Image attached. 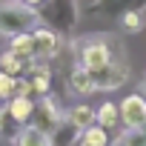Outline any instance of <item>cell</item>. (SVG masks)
<instances>
[{"mask_svg":"<svg viewBox=\"0 0 146 146\" xmlns=\"http://www.w3.org/2000/svg\"><path fill=\"white\" fill-rule=\"evenodd\" d=\"M37 17H40V26H49L57 35H69L78 26L80 9H78V0H43Z\"/></svg>","mask_w":146,"mask_h":146,"instance_id":"1","label":"cell"},{"mask_svg":"<svg viewBox=\"0 0 146 146\" xmlns=\"http://www.w3.org/2000/svg\"><path fill=\"white\" fill-rule=\"evenodd\" d=\"M40 26V17H37V9L20 3V0H6L0 3V35H20V32H32Z\"/></svg>","mask_w":146,"mask_h":146,"instance_id":"2","label":"cell"},{"mask_svg":"<svg viewBox=\"0 0 146 146\" xmlns=\"http://www.w3.org/2000/svg\"><path fill=\"white\" fill-rule=\"evenodd\" d=\"M112 60H115V46H112L109 37H86V40H80V46H78V63L83 69L98 72V69H103Z\"/></svg>","mask_w":146,"mask_h":146,"instance_id":"3","label":"cell"},{"mask_svg":"<svg viewBox=\"0 0 146 146\" xmlns=\"http://www.w3.org/2000/svg\"><path fill=\"white\" fill-rule=\"evenodd\" d=\"M92 75H95V89L98 92H115V89H120L129 80V66L115 57L112 63H106L103 69L92 72Z\"/></svg>","mask_w":146,"mask_h":146,"instance_id":"4","label":"cell"},{"mask_svg":"<svg viewBox=\"0 0 146 146\" xmlns=\"http://www.w3.org/2000/svg\"><path fill=\"white\" fill-rule=\"evenodd\" d=\"M117 106H120V123H123L126 129H140V126H146V95H143V92L126 95Z\"/></svg>","mask_w":146,"mask_h":146,"instance_id":"5","label":"cell"},{"mask_svg":"<svg viewBox=\"0 0 146 146\" xmlns=\"http://www.w3.org/2000/svg\"><path fill=\"white\" fill-rule=\"evenodd\" d=\"M60 117H63V112L57 109V103L46 95V98H37L35 100V112H32V126H37V129H43L46 135H52L54 132V126L60 123Z\"/></svg>","mask_w":146,"mask_h":146,"instance_id":"6","label":"cell"},{"mask_svg":"<svg viewBox=\"0 0 146 146\" xmlns=\"http://www.w3.org/2000/svg\"><path fill=\"white\" fill-rule=\"evenodd\" d=\"M32 43H35V60H52L60 54V35L49 26L32 29Z\"/></svg>","mask_w":146,"mask_h":146,"instance_id":"7","label":"cell"},{"mask_svg":"<svg viewBox=\"0 0 146 146\" xmlns=\"http://www.w3.org/2000/svg\"><path fill=\"white\" fill-rule=\"evenodd\" d=\"M26 78L32 80V95L35 98H46L52 89V72L46 66V60H32L26 69Z\"/></svg>","mask_w":146,"mask_h":146,"instance_id":"8","label":"cell"},{"mask_svg":"<svg viewBox=\"0 0 146 146\" xmlns=\"http://www.w3.org/2000/svg\"><path fill=\"white\" fill-rule=\"evenodd\" d=\"M66 83H69V92H72V95H95V92H98V89H95V75H92L89 69H83L80 63L69 69Z\"/></svg>","mask_w":146,"mask_h":146,"instance_id":"9","label":"cell"},{"mask_svg":"<svg viewBox=\"0 0 146 146\" xmlns=\"http://www.w3.org/2000/svg\"><path fill=\"white\" fill-rule=\"evenodd\" d=\"M83 129H78V123L72 120L69 115L60 117V123L54 126V132L49 135L52 137V146H78V137H80Z\"/></svg>","mask_w":146,"mask_h":146,"instance_id":"10","label":"cell"},{"mask_svg":"<svg viewBox=\"0 0 146 146\" xmlns=\"http://www.w3.org/2000/svg\"><path fill=\"white\" fill-rule=\"evenodd\" d=\"M146 0H95V12L100 15H112V17H120L123 12L129 9H143Z\"/></svg>","mask_w":146,"mask_h":146,"instance_id":"11","label":"cell"},{"mask_svg":"<svg viewBox=\"0 0 146 146\" xmlns=\"http://www.w3.org/2000/svg\"><path fill=\"white\" fill-rule=\"evenodd\" d=\"M95 123H100L106 132L117 129V126H120V106H117L115 100H103L100 109H95Z\"/></svg>","mask_w":146,"mask_h":146,"instance_id":"12","label":"cell"},{"mask_svg":"<svg viewBox=\"0 0 146 146\" xmlns=\"http://www.w3.org/2000/svg\"><path fill=\"white\" fill-rule=\"evenodd\" d=\"M12 143H15V146H52V137H49L43 129L26 123V126L20 129V135H17Z\"/></svg>","mask_w":146,"mask_h":146,"instance_id":"13","label":"cell"},{"mask_svg":"<svg viewBox=\"0 0 146 146\" xmlns=\"http://www.w3.org/2000/svg\"><path fill=\"white\" fill-rule=\"evenodd\" d=\"M6 109L26 126L29 120H32V112H35V98H23V95H12L9 100H6Z\"/></svg>","mask_w":146,"mask_h":146,"instance_id":"14","label":"cell"},{"mask_svg":"<svg viewBox=\"0 0 146 146\" xmlns=\"http://www.w3.org/2000/svg\"><path fill=\"white\" fill-rule=\"evenodd\" d=\"M29 63H32V60H23V57H17L12 49H3V52H0V72H6V75H12V78H20V75H26Z\"/></svg>","mask_w":146,"mask_h":146,"instance_id":"15","label":"cell"},{"mask_svg":"<svg viewBox=\"0 0 146 146\" xmlns=\"http://www.w3.org/2000/svg\"><path fill=\"white\" fill-rule=\"evenodd\" d=\"M78 146H112V137H109V132L100 123H92V126H86L80 132Z\"/></svg>","mask_w":146,"mask_h":146,"instance_id":"16","label":"cell"},{"mask_svg":"<svg viewBox=\"0 0 146 146\" xmlns=\"http://www.w3.org/2000/svg\"><path fill=\"white\" fill-rule=\"evenodd\" d=\"M20 129H23V123L6 109V103L0 106V140H15L17 135H20Z\"/></svg>","mask_w":146,"mask_h":146,"instance_id":"17","label":"cell"},{"mask_svg":"<svg viewBox=\"0 0 146 146\" xmlns=\"http://www.w3.org/2000/svg\"><path fill=\"white\" fill-rule=\"evenodd\" d=\"M9 49L23 57V60H35V43H32V32H20V35H12L9 37Z\"/></svg>","mask_w":146,"mask_h":146,"instance_id":"18","label":"cell"},{"mask_svg":"<svg viewBox=\"0 0 146 146\" xmlns=\"http://www.w3.org/2000/svg\"><path fill=\"white\" fill-rule=\"evenodd\" d=\"M112 146H146V126H140V129H126L120 137L112 140Z\"/></svg>","mask_w":146,"mask_h":146,"instance_id":"19","label":"cell"},{"mask_svg":"<svg viewBox=\"0 0 146 146\" xmlns=\"http://www.w3.org/2000/svg\"><path fill=\"white\" fill-rule=\"evenodd\" d=\"M72 120L78 123V129H86V126H92L95 123V109L92 106H86V103H80V106H72L69 112H66Z\"/></svg>","mask_w":146,"mask_h":146,"instance_id":"20","label":"cell"},{"mask_svg":"<svg viewBox=\"0 0 146 146\" xmlns=\"http://www.w3.org/2000/svg\"><path fill=\"white\" fill-rule=\"evenodd\" d=\"M117 20H120L123 32L135 35V32H140V29H143V9H129V12H123Z\"/></svg>","mask_w":146,"mask_h":146,"instance_id":"21","label":"cell"},{"mask_svg":"<svg viewBox=\"0 0 146 146\" xmlns=\"http://www.w3.org/2000/svg\"><path fill=\"white\" fill-rule=\"evenodd\" d=\"M15 83H17V78L0 72V100H9V98L15 95Z\"/></svg>","mask_w":146,"mask_h":146,"instance_id":"22","label":"cell"},{"mask_svg":"<svg viewBox=\"0 0 146 146\" xmlns=\"http://www.w3.org/2000/svg\"><path fill=\"white\" fill-rule=\"evenodd\" d=\"M15 95H23V98H35V95H32V80H29L26 75H20V78H17V83H15Z\"/></svg>","mask_w":146,"mask_h":146,"instance_id":"23","label":"cell"},{"mask_svg":"<svg viewBox=\"0 0 146 146\" xmlns=\"http://www.w3.org/2000/svg\"><path fill=\"white\" fill-rule=\"evenodd\" d=\"M20 3H26V6H32V9H40L43 0H20Z\"/></svg>","mask_w":146,"mask_h":146,"instance_id":"24","label":"cell"},{"mask_svg":"<svg viewBox=\"0 0 146 146\" xmlns=\"http://www.w3.org/2000/svg\"><path fill=\"white\" fill-rule=\"evenodd\" d=\"M143 92H146V78H143Z\"/></svg>","mask_w":146,"mask_h":146,"instance_id":"25","label":"cell"},{"mask_svg":"<svg viewBox=\"0 0 146 146\" xmlns=\"http://www.w3.org/2000/svg\"><path fill=\"white\" fill-rule=\"evenodd\" d=\"M0 3H6V0H0Z\"/></svg>","mask_w":146,"mask_h":146,"instance_id":"26","label":"cell"}]
</instances>
